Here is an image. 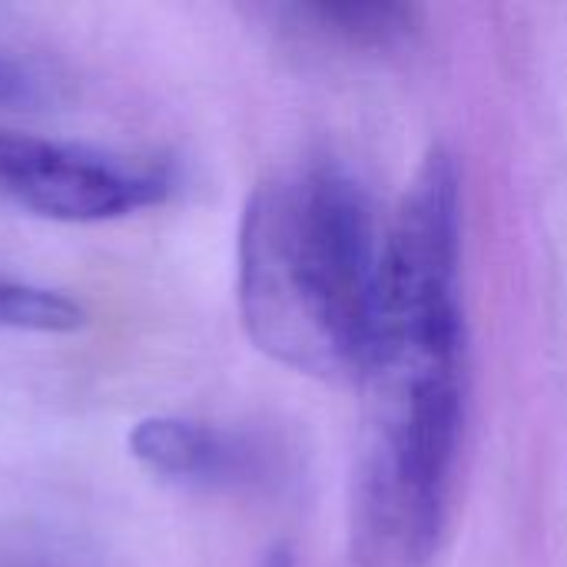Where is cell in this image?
<instances>
[{
	"label": "cell",
	"instance_id": "1",
	"mask_svg": "<svg viewBox=\"0 0 567 567\" xmlns=\"http://www.w3.org/2000/svg\"><path fill=\"white\" fill-rule=\"evenodd\" d=\"M359 382L352 555L362 567H425L449 525L465 429L458 216L442 203L402 206L382 239L375 332Z\"/></svg>",
	"mask_w": 567,
	"mask_h": 567
},
{
	"label": "cell",
	"instance_id": "2",
	"mask_svg": "<svg viewBox=\"0 0 567 567\" xmlns=\"http://www.w3.org/2000/svg\"><path fill=\"white\" fill-rule=\"evenodd\" d=\"M236 262L239 316L259 352L312 379H362L382 243L349 169L306 159L269 173L246 199Z\"/></svg>",
	"mask_w": 567,
	"mask_h": 567
},
{
	"label": "cell",
	"instance_id": "3",
	"mask_svg": "<svg viewBox=\"0 0 567 567\" xmlns=\"http://www.w3.org/2000/svg\"><path fill=\"white\" fill-rule=\"evenodd\" d=\"M173 189L163 163L86 143L0 130V196L56 223H106L159 206Z\"/></svg>",
	"mask_w": 567,
	"mask_h": 567
},
{
	"label": "cell",
	"instance_id": "4",
	"mask_svg": "<svg viewBox=\"0 0 567 567\" xmlns=\"http://www.w3.org/2000/svg\"><path fill=\"white\" fill-rule=\"evenodd\" d=\"M126 445L150 475L189 488H249L272 472L269 449L252 435L176 415L136 422Z\"/></svg>",
	"mask_w": 567,
	"mask_h": 567
},
{
	"label": "cell",
	"instance_id": "5",
	"mask_svg": "<svg viewBox=\"0 0 567 567\" xmlns=\"http://www.w3.org/2000/svg\"><path fill=\"white\" fill-rule=\"evenodd\" d=\"M83 322H86V312L76 299L47 286L0 279V326L3 329L63 336V332H76Z\"/></svg>",
	"mask_w": 567,
	"mask_h": 567
},
{
	"label": "cell",
	"instance_id": "6",
	"mask_svg": "<svg viewBox=\"0 0 567 567\" xmlns=\"http://www.w3.org/2000/svg\"><path fill=\"white\" fill-rule=\"evenodd\" d=\"M309 13L352 40H372V43H385V40L405 33V27L412 20V10L402 3H362V0L316 3V7H309Z\"/></svg>",
	"mask_w": 567,
	"mask_h": 567
},
{
	"label": "cell",
	"instance_id": "7",
	"mask_svg": "<svg viewBox=\"0 0 567 567\" xmlns=\"http://www.w3.org/2000/svg\"><path fill=\"white\" fill-rule=\"evenodd\" d=\"M53 100V83L33 63L0 50V110H40Z\"/></svg>",
	"mask_w": 567,
	"mask_h": 567
},
{
	"label": "cell",
	"instance_id": "8",
	"mask_svg": "<svg viewBox=\"0 0 567 567\" xmlns=\"http://www.w3.org/2000/svg\"><path fill=\"white\" fill-rule=\"evenodd\" d=\"M259 567H296V561H292V551L279 545V548L266 551V558L259 561Z\"/></svg>",
	"mask_w": 567,
	"mask_h": 567
}]
</instances>
